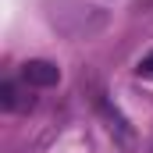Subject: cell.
I'll list each match as a JSON object with an SVG mask.
<instances>
[{"mask_svg":"<svg viewBox=\"0 0 153 153\" xmlns=\"http://www.w3.org/2000/svg\"><path fill=\"white\" fill-rule=\"evenodd\" d=\"M96 111L103 114V121H107V128L114 132V135L121 139V143H125V146H132V143H135V135H132V128H128V121H125V114L117 111V107L111 103V100H107V96H103V93H96Z\"/></svg>","mask_w":153,"mask_h":153,"instance_id":"2","label":"cell"},{"mask_svg":"<svg viewBox=\"0 0 153 153\" xmlns=\"http://www.w3.org/2000/svg\"><path fill=\"white\" fill-rule=\"evenodd\" d=\"M135 71H139L143 78H153V50L143 57V61H139V68H135Z\"/></svg>","mask_w":153,"mask_h":153,"instance_id":"5","label":"cell"},{"mask_svg":"<svg viewBox=\"0 0 153 153\" xmlns=\"http://www.w3.org/2000/svg\"><path fill=\"white\" fill-rule=\"evenodd\" d=\"M46 22L68 39H89L107 29V11L85 0H43Z\"/></svg>","mask_w":153,"mask_h":153,"instance_id":"1","label":"cell"},{"mask_svg":"<svg viewBox=\"0 0 153 153\" xmlns=\"http://www.w3.org/2000/svg\"><path fill=\"white\" fill-rule=\"evenodd\" d=\"M0 107L4 111H25V107H32V96H25L14 82H0Z\"/></svg>","mask_w":153,"mask_h":153,"instance_id":"4","label":"cell"},{"mask_svg":"<svg viewBox=\"0 0 153 153\" xmlns=\"http://www.w3.org/2000/svg\"><path fill=\"white\" fill-rule=\"evenodd\" d=\"M22 78H25L29 85L46 89V85H57V82H61V68H57L53 61H25V64H22Z\"/></svg>","mask_w":153,"mask_h":153,"instance_id":"3","label":"cell"}]
</instances>
